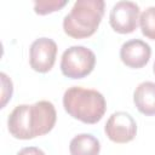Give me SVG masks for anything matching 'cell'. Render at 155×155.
I'll return each instance as SVG.
<instances>
[{
    "mask_svg": "<svg viewBox=\"0 0 155 155\" xmlns=\"http://www.w3.org/2000/svg\"><path fill=\"white\" fill-rule=\"evenodd\" d=\"M63 107L71 117L90 125L98 122L107 110L105 98L101 92L80 86L69 87L64 92Z\"/></svg>",
    "mask_w": 155,
    "mask_h": 155,
    "instance_id": "2",
    "label": "cell"
},
{
    "mask_svg": "<svg viewBox=\"0 0 155 155\" xmlns=\"http://www.w3.org/2000/svg\"><path fill=\"white\" fill-rule=\"evenodd\" d=\"M17 155H45V153L36 147H25L23 149H21Z\"/></svg>",
    "mask_w": 155,
    "mask_h": 155,
    "instance_id": "14",
    "label": "cell"
},
{
    "mask_svg": "<svg viewBox=\"0 0 155 155\" xmlns=\"http://www.w3.org/2000/svg\"><path fill=\"white\" fill-rule=\"evenodd\" d=\"M67 4V0H36L34 2V11L35 13L44 16L61 10Z\"/></svg>",
    "mask_w": 155,
    "mask_h": 155,
    "instance_id": "12",
    "label": "cell"
},
{
    "mask_svg": "<svg viewBox=\"0 0 155 155\" xmlns=\"http://www.w3.org/2000/svg\"><path fill=\"white\" fill-rule=\"evenodd\" d=\"M57 56V44L48 38L36 39L29 48L30 67L39 73H47L52 69Z\"/></svg>",
    "mask_w": 155,
    "mask_h": 155,
    "instance_id": "7",
    "label": "cell"
},
{
    "mask_svg": "<svg viewBox=\"0 0 155 155\" xmlns=\"http://www.w3.org/2000/svg\"><path fill=\"white\" fill-rule=\"evenodd\" d=\"M103 0H78L63 19L64 33L74 39L93 35L104 15Z\"/></svg>",
    "mask_w": 155,
    "mask_h": 155,
    "instance_id": "3",
    "label": "cell"
},
{
    "mask_svg": "<svg viewBox=\"0 0 155 155\" xmlns=\"http://www.w3.org/2000/svg\"><path fill=\"white\" fill-rule=\"evenodd\" d=\"M96 65V54L85 46H71L67 48L61 59V70L70 79H82L91 74Z\"/></svg>",
    "mask_w": 155,
    "mask_h": 155,
    "instance_id": "4",
    "label": "cell"
},
{
    "mask_svg": "<svg viewBox=\"0 0 155 155\" xmlns=\"http://www.w3.org/2000/svg\"><path fill=\"white\" fill-rule=\"evenodd\" d=\"M108 138L115 143H128L137 133V124L134 119L126 111H116L111 114L104 127Z\"/></svg>",
    "mask_w": 155,
    "mask_h": 155,
    "instance_id": "6",
    "label": "cell"
},
{
    "mask_svg": "<svg viewBox=\"0 0 155 155\" xmlns=\"http://www.w3.org/2000/svg\"><path fill=\"white\" fill-rule=\"evenodd\" d=\"M139 19V6L133 1H117L109 15L111 28L120 34L134 31Z\"/></svg>",
    "mask_w": 155,
    "mask_h": 155,
    "instance_id": "5",
    "label": "cell"
},
{
    "mask_svg": "<svg viewBox=\"0 0 155 155\" xmlns=\"http://www.w3.org/2000/svg\"><path fill=\"white\" fill-rule=\"evenodd\" d=\"M151 56L150 46L139 39H132L122 44L120 48V58L122 63L130 68L139 69L144 67Z\"/></svg>",
    "mask_w": 155,
    "mask_h": 155,
    "instance_id": "8",
    "label": "cell"
},
{
    "mask_svg": "<svg viewBox=\"0 0 155 155\" xmlns=\"http://www.w3.org/2000/svg\"><path fill=\"white\" fill-rule=\"evenodd\" d=\"M153 70H154V74H155V63H154V67H153Z\"/></svg>",
    "mask_w": 155,
    "mask_h": 155,
    "instance_id": "15",
    "label": "cell"
},
{
    "mask_svg": "<svg viewBox=\"0 0 155 155\" xmlns=\"http://www.w3.org/2000/svg\"><path fill=\"white\" fill-rule=\"evenodd\" d=\"M133 102L142 114L155 115V82L145 81L139 84L134 90Z\"/></svg>",
    "mask_w": 155,
    "mask_h": 155,
    "instance_id": "9",
    "label": "cell"
},
{
    "mask_svg": "<svg viewBox=\"0 0 155 155\" xmlns=\"http://www.w3.org/2000/svg\"><path fill=\"white\" fill-rule=\"evenodd\" d=\"M99 150V140L90 133H81L75 136L69 144L70 155H98Z\"/></svg>",
    "mask_w": 155,
    "mask_h": 155,
    "instance_id": "10",
    "label": "cell"
},
{
    "mask_svg": "<svg viewBox=\"0 0 155 155\" xmlns=\"http://www.w3.org/2000/svg\"><path fill=\"white\" fill-rule=\"evenodd\" d=\"M0 78H1V84H2L1 108H4L7 101L11 99V96H12V81L11 79H8V76L5 73H0Z\"/></svg>",
    "mask_w": 155,
    "mask_h": 155,
    "instance_id": "13",
    "label": "cell"
},
{
    "mask_svg": "<svg viewBox=\"0 0 155 155\" xmlns=\"http://www.w3.org/2000/svg\"><path fill=\"white\" fill-rule=\"evenodd\" d=\"M142 34L148 39L155 40V6H150L139 16Z\"/></svg>",
    "mask_w": 155,
    "mask_h": 155,
    "instance_id": "11",
    "label": "cell"
},
{
    "mask_svg": "<svg viewBox=\"0 0 155 155\" xmlns=\"http://www.w3.org/2000/svg\"><path fill=\"white\" fill-rule=\"evenodd\" d=\"M54 105L48 101H39L31 105H17L7 119L10 133L17 139H33L48 133L56 124Z\"/></svg>",
    "mask_w": 155,
    "mask_h": 155,
    "instance_id": "1",
    "label": "cell"
}]
</instances>
